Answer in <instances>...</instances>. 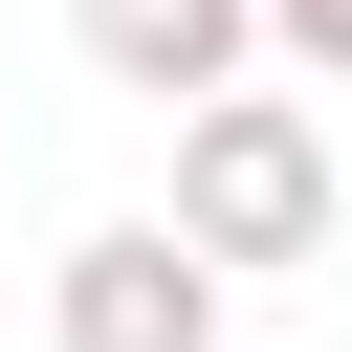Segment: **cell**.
Segmentation results:
<instances>
[{
    "label": "cell",
    "mask_w": 352,
    "mask_h": 352,
    "mask_svg": "<svg viewBox=\"0 0 352 352\" xmlns=\"http://www.w3.org/2000/svg\"><path fill=\"white\" fill-rule=\"evenodd\" d=\"M220 286H264V264H308L330 220H352V154H330V110L308 88H198L176 110V198H154Z\"/></svg>",
    "instance_id": "6da1fadb"
},
{
    "label": "cell",
    "mask_w": 352,
    "mask_h": 352,
    "mask_svg": "<svg viewBox=\"0 0 352 352\" xmlns=\"http://www.w3.org/2000/svg\"><path fill=\"white\" fill-rule=\"evenodd\" d=\"M264 44H286L308 88H352V0H264Z\"/></svg>",
    "instance_id": "277c9868"
},
{
    "label": "cell",
    "mask_w": 352,
    "mask_h": 352,
    "mask_svg": "<svg viewBox=\"0 0 352 352\" xmlns=\"http://www.w3.org/2000/svg\"><path fill=\"white\" fill-rule=\"evenodd\" d=\"M44 352H220V264L176 220H88L44 264Z\"/></svg>",
    "instance_id": "7a4b0ae2"
},
{
    "label": "cell",
    "mask_w": 352,
    "mask_h": 352,
    "mask_svg": "<svg viewBox=\"0 0 352 352\" xmlns=\"http://www.w3.org/2000/svg\"><path fill=\"white\" fill-rule=\"evenodd\" d=\"M66 44H88L110 88H154V110H198V88L264 66V0H66Z\"/></svg>",
    "instance_id": "3957f363"
}]
</instances>
